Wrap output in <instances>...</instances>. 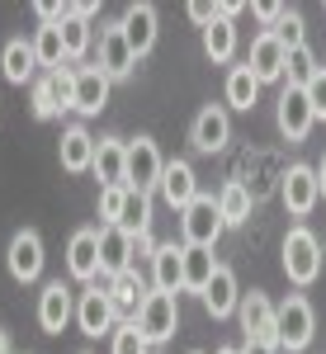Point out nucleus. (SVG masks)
<instances>
[{
    "label": "nucleus",
    "instance_id": "f257e3e1",
    "mask_svg": "<svg viewBox=\"0 0 326 354\" xmlns=\"http://www.w3.org/2000/svg\"><path fill=\"white\" fill-rule=\"evenodd\" d=\"M312 335H317V312L302 293H293V298H284L274 307V350L298 354L312 345Z\"/></svg>",
    "mask_w": 326,
    "mask_h": 354
},
{
    "label": "nucleus",
    "instance_id": "f03ea898",
    "mask_svg": "<svg viewBox=\"0 0 326 354\" xmlns=\"http://www.w3.org/2000/svg\"><path fill=\"white\" fill-rule=\"evenodd\" d=\"M279 260H284V274H289L298 288H307V283H317V274H322V241H317L307 227H289Z\"/></svg>",
    "mask_w": 326,
    "mask_h": 354
},
{
    "label": "nucleus",
    "instance_id": "7ed1b4c3",
    "mask_svg": "<svg viewBox=\"0 0 326 354\" xmlns=\"http://www.w3.org/2000/svg\"><path fill=\"white\" fill-rule=\"evenodd\" d=\"M137 330L147 335V345H165L180 330V298L175 293H147V302L137 307Z\"/></svg>",
    "mask_w": 326,
    "mask_h": 354
},
{
    "label": "nucleus",
    "instance_id": "20e7f679",
    "mask_svg": "<svg viewBox=\"0 0 326 354\" xmlns=\"http://www.w3.org/2000/svg\"><path fill=\"white\" fill-rule=\"evenodd\" d=\"M222 213H217V198L213 194H199L190 208H180V236H185V245H208L213 250L217 236H222Z\"/></svg>",
    "mask_w": 326,
    "mask_h": 354
},
{
    "label": "nucleus",
    "instance_id": "39448f33",
    "mask_svg": "<svg viewBox=\"0 0 326 354\" xmlns=\"http://www.w3.org/2000/svg\"><path fill=\"white\" fill-rule=\"evenodd\" d=\"M161 147L152 142V137H133L128 142V189L137 194H152V189H161Z\"/></svg>",
    "mask_w": 326,
    "mask_h": 354
},
{
    "label": "nucleus",
    "instance_id": "423d86ee",
    "mask_svg": "<svg viewBox=\"0 0 326 354\" xmlns=\"http://www.w3.org/2000/svg\"><path fill=\"white\" fill-rule=\"evenodd\" d=\"M5 270H10V279H19V283H33V279L43 274V236H38L33 227H24V232L10 236Z\"/></svg>",
    "mask_w": 326,
    "mask_h": 354
},
{
    "label": "nucleus",
    "instance_id": "0eeeda50",
    "mask_svg": "<svg viewBox=\"0 0 326 354\" xmlns=\"http://www.w3.org/2000/svg\"><path fill=\"white\" fill-rule=\"evenodd\" d=\"M190 142H194V151H203V156H217V151L232 142V118H227V109H222V104H203V109L194 113Z\"/></svg>",
    "mask_w": 326,
    "mask_h": 354
},
{
    "label": "nucleus",
    "instance_id": "6e6552de",
    "mask_svg": "<svg viewBox=\"0 0 326 354\" xmlns=\"http://www.w3.org/2000/svg\"><path fill=\"white\" fill-rule=\"evenodd\" d=\"M274 123H279V133L284 142H302V137L312 133V104H307V90L298 85H284V95H279V109H274Z\"/></svg>",
    "mask_w": 326,
    "mask_h": 354
},
{
    "label": "nucleus",
    "instance_id": "1a4fd4ad",
    "mask_svg": "<svg viewBox=\"0 0 326 354\" xmlns=\"http://www.w3.org/2000/svg\"><path fill=\"white\" fill-rule=\"evenodd\" d=\"M246 66H251V76L260 85H270V81H284V66H289V48L279 43V33H260L255 43H251V57H246Z\"/></svg>",
    "mask_w": 326,
    "mask_h": 354
},
{
    "label": "nucleus",
    "instance_id": "9d476101",
    "mask_svg": "<svg viewBox=\"0 0 326 354\" xmlns=\"http://www.w3.org/2000/svg\"><path fill=\"white\" fill-rule=\"evenodd\" d=\"M279 194H284V208H289L293 218H307V213L317 208V198H322V189H317V170H312V165H289Z\"/></svg>",
    "mask_w": 326,
    "mask_h": 354
},
{
    "label": "nucleus",
    "instance_id": "9b49d317",
    "mask_svg": "<svg viewBox=\"0 0 326 354\" xmlns=\"http://www.w3.org/2000/svg\"><path fill=\"white\" fill-rule=\"evenodd\" d=\"M66 270H71V279L85 283V288L100 279V227H81V232L71 236V245H66Z\"/></svg>",
    "mask_w": 326,
    "mask_h": 354
},
{
    "label": "nucleus",
    "instance_id": "f8f14e48",
    "mask_svg": "<svg viewBox=\"0 0 326 354\" xmlns=\"http://www.w3.org/2000/svg\"><path fill=\"white\" fill-rule=\"evenodd\" d=\"M95 66L105 71L109 81H128V76H133L137 57H133V48H128V38H123L118 24L100 28V62H95Z\"/></svg>",
    "mask_w": 326,
    "mask_h": 354
},
{
    "label": "nucleus",
    "instance_id": "ddd939ff",
    "mask_svg": "<svg viewBox=\"0 0 326 354\" xmlns=\"http://www.w3.org/2000/svg\"><path fill=\"white\" fill-rule=\"evenodd\" d=\"M114 317H118V307L109 302V293L100 283H90L81 293V302H76V326H81L85 335H109V330H114Z\"/></svg>",
    "mask_w": 326,
    "mask_h": 354
},
{
    "label": "nucleus",
    "instance_id": "4468645a",
    "mask_svg": "<svg viewBox=\"0 0 326 354\" xmlns=\"http://www.w3.org/2000/svg\"><path fill=\"white\" fill-rule=\"evenodd\" d=\"M237 317H242L246 340H260V345H274V302L265 298L260 288H251V293H242V307H237Z\"/></svg>",
    "mask_w": 326,
    "mask_h": 354
},
{
    "label": "nucleus",
    "instance_id": "2eb2a0df",
    "mask_svg": "<svg viewBox=\"0 0 326 354\" xmlns=\"http://www.w3.org/2000/svg\"><path fill=\"white\" fill-rule=\"evenodd\" d=\"M71 317H76V298H71V288L57 279V283H48V288L38 293V326L48 330V335H62Z\"/></svg>",
    "mask_w": 326,
    "mask_h": 354
},
{
    "label": "nucleus",
    "instance_id": "dca6fc26",
    "mask_svg": "<svg viewBox=\"0 0 326 354\" xmlns=\"http://www.w3.org/2000/svg\"><path fill=\"white\" fill-rule=\"evenodd\" d=\"M109 76L100 66H76V100H71V109L81 113V118H95V113L109 109Z\"/></svg>",
    "mask_w": 326,
    "mask_h": 354
},
{
    "label": "nucleus",
    "instance_id": "f3484780",
    "mask_svg": "<svg viewBox=\"0 0 326 354\" xmlns=\"http://www.w3.org/2000/svg\"><path fill=\"white\" fill-rule=\"evenodd\" d=\"M185 288V245H156L152 255V293H175Z\"/></svg>",
    "mask_w": 326,
    "mask_h": 354
},
{
    "label": "nucleus",
    "instance_id": "a211bd4d",
    "mask_svg": "<svg viewBox=\"0 0 326 354\" xmlns=\"http://www.w3.org/2000/svg\"><path fill=\"white\" fill-rule=\"evenodd\" d=\"M95 175H100V189L128 185V142L100 137V142H95Z\"/></svg>",
    "mask_w": 326,
    "mask_h": 354
},
{
    "label": "nucleus",
    "instance_id": "6ab92c4d",
    "mask_svg": "<svg viewBox=\"0 0 326 354\" xmlns=\"http://www.w3.org/2000/svg\"><path fill=\"white\" fill-rule=\"evenodd\" d=\"M118 28H123L133 57H147L156 48V10H152V5H128L123 19H118Z\"/></svg>",
    "mask_w": 326,
    "mask_h": 354
},
{
    "label": "nucleus",
    "instance_id": "aec40b11",
    "mask_svg": "<svg viewBox=\"0 0 326 354\" xmlns=\"http://www.w3.org/2000/svg\"><path fill=\"white\" fill-rule=\"evenodd\" d=\"M133 270V236L123 227H100V274L118 279Z\"/></svg>",
    "mask_w": 326,
    "mask_h": 354
},
{
    "label": "nucleus",
    "instance_id": "412c9836",
    "mask_svg": "<svg viewBox=\"0 0 326 354\" xmlns=\"http://www.w3.org/2000/svg\"><path fill=\"white\" fill-rule=\"evenodd\" d=\"M161 198L170 203V208H190L194 198H199V180H194V165L190 161H165L161 170Z\"/></svg>",
    "mask_w": 326,
    "mask_h": 354
},
{
    "label": "nucleus",
    "instance_id": "4be33fe9",
    "mask_svg": "<svg viewBox=\"0 0 326 354\" xmlns=\"http://www.w3.org/2000/svg\"><path fill=\"white\" fill-rule=\"evenodd\" d=\"M199 298H203V312H208V317H232V312L242 307V288H237V274L227 270V265H217V274L208 279V288H203Z\"/></svg>",
    "mask_w": 326,
    "mask_h": 354
},
{
    "label": "nucleus",
    "instance_id": "5701e85b",
    "mask_svg": "<svg viewBox=\"0 0 326 354\" xmlns=\"http://www.w3.org/2000/svg\"><path fill=\"white\" fill-rule=\"evenodd\" d=\"M57 151H62V170H66V175H85V170H95V137L85 133L81 123L62 133V147H57Z\"/></svg>",
    "mask_w": 326,
    "mask_h": 354
},
{
    "label": "nucleus",
    "instance_id": "b1692460",
    "mask_svg": "<svg viewBox=\"0 0 326 354\" xmlns=\"http://www.w3.org/2000/svg\"><path fill=\"white\" fill-rule=\"evenodd\" d=\"M0 71H5V81H10V85L33 81V71H38L33 43H24V38H10V43H5V53H0Z\"/></svg>",
    "mask_w": 326,
    "mask_h": 354
},
{
    "label": "nucleus",
    "instance_id": "393cba45",
    "mask_svg": "<svg viewBox=\"0 0 326 354\" xmlns=\"http://www.w3.org/2000/svg\"><path fill=\"white\" fill-rule=\"evenodd\" d=\"M255 100H260V81H255V76H251V66H232V71H227V104H232V109H242V113H251L255 109Z\"/></svg>",
    "mask_w": 326,
    "mask_h": 354
},
{
    "label": "nucleus",
    "instance_id": "a878e982",
    "mask_svg": "<svg viewBox=\"0 0 326 354\" xmlns=\"http://www.w3.org/2000/svg\"><path fill=\"white\" fill-rule=\"evenodd\" d=\"M109 302L118 307V312H137L142 302H147V283H142V274L128 270V274H118V279H109Z\"/></svg>",
    "mask_w": 326,
    "mask_h": 354
},
{
    "label": "nucleus",
    "instance_id": "bb28decb",
    "mask_svg": "<svg viewBox=\"0 0 326 354\" xmlns=\"http://www.w3.org/2000/svg\"><path fill=\"white\" fill-rule=\"evenodd\" d=\"M217 213H222L227 227L251 222V189H246L242 180H232V185H222V189H217Z\"/></svg>",
    "mask_w": 326,
    "mask_h": 354
},
{
    "label": "nucleus",
    "instance_id": "cd10ccee",
    "mask_svg": "<svg viewBox=\"0 0 326 354\" xmlns=\"http://www.w3.org/2000/svg\"><path fill=\"white\" fill-rule=\"evenodd\" d=\"M213 274H217L213 250H208V245H185V288H194V293H203Z\"/></svg>",
    "mask_w": 326,
    "mask_h": 354
},
{
    "label": "nucleus",
    "instance_id": "c85d7f7f",
    "mask_svg": "<svg viewBox=\"0 0 326 354\" xmlns=\"http://www.w3.org/2000/svg\"><path fill=\"white\" fill-rule=\"evenodd\" d=\"M203 53H208V62H232V53H237V28H232V19L217 15L213 24L203 28Z\"/></svg>",
    "mask_w": 326,
    "mask_h": 354
},
{
    "label": "nucleus",
    "instance_id": "c756f323",
    "mask_svg": "<svg viewBox=\"0 0 326 354\" xmlns=\"http://www.w3.org/2000/svg\"><path fill=\"white\" fill-rule=\"evenodd\" d=\"M33 57H38V66H48V71H57L62 62H66V48H62V24H43L33 38Z\"/></svg>",
    "mask_w": 326,
    "mask_h": 354
},
{
    "label": "nucleus",
    "instance_id": "7c9ffc66",
    "mask_svg": "<svg viewBox=\"0 0 326 354\" xmlns=\"http://www.w3.org/2000/svg\"><path fill=\"white\" fill-rule=\"evenodd\" d=\"M90 43H95V33H90V19L71 15V5H66V19H62V48H66V62L85 57V53H90Z\"/></svg>",
    "mask_w": 326,
    "mask_h": 354
},
{
    "label": "nucleus",
    "instance_id": "2f4dec72",
    "mask_svg": "<svg viewBox=\"0 0 326 354\" xmlns=\"http://www.w3.org/2000/svg\"><path fill=\"white\" fill-rule=\"evenodd\" d=\"M114 227H123L128 236H137V232H152V194L128 189V198H123V218L114 222Z\"/></svg>",
    "mask_w": 326,
    "mask_h": 354
},
{
    "label": "nucleus",
    "instance_id": "473e14b6",
    "mask_svg": "<svg viewBox=\"0 0 326 354\" xmlns=\"http://www.w3.org/2000/svg\"><path fill=\"white\" fill-rule=\"evenodd\" d=\"M317 71H322V66H317V57H312V48H307V43L289 53V66H284V76H289V85H298V90H302V85L312 81Z\"/></svg>",
    "mask_w": 326,
    "mask_h": 354
},
{
    "label": "nucleus",
    "instance_id": "72a5a7b5",
    "mask_svg": "<svg viewBox=\"0 0 326 354\" xmlns=\"http://www.w3.org/2000/svg\"><path fill=\"white\" fill-rule=\"evenodd\" d=\"M62 109H66V104H62V95H57L53 76H43V81H33V113H38V118H57Z\"/></svg>",
    "mask_w": 326,
    "mask_h": 354
},
{
    "label": "nucleus",
    "instance_id": "f704fd0d",
    "mask_svg": "<svg viewBox=\"0 0 326 354\" xmlns=\"http://www.w3.org/2000/svg\"><path fill=\"white\" fill-rule=\"evenodd\" d=\"M109 354H152V345H147V335L137 330V322H128V326L114 330V350Z\"/></svg>",
    "mask_w": 326,
    "mask_h": 354
},
{
    "label": "nucleus",
    "instance_id": "c9c22d12",
    "mask_svg": "<svg viewBox=\"0 0 326 354\" xmlns=\"http://www.w3.org/2000/svg\"><path fill=\"white\" fill-rule=\"evenodd\" d=\"M270 33H279V43H284L289 53L307 43V28H302V15H298V10H289V15L279 19V28H270Z\"/></svg>",
    "mask_w": 326,
    "mask_h": 354
},
{
    "label": "nucleus",
    "instance_id": "e433bc0d",
    "mask_svg": "<svg viewBox=\"0 0 326 354\" xmlns=\"http://www.w3.org/2000/svg\"><path fill=\"white\" fill-rule=\"evenodd\" d=\"M123 198H128V185H114V189H100V218L114 227L123 218Z\"/></svg>",
    "mask_w": 326,
    "mask_h": 354
},
{
    "label": "nucleus",
    "instance_id": "4c0bfd02",
    "mask_svg": "<svg viewBox=\"0 0 326 354\" xmlns=\"http://www.w3.org/2000/svg\"><path fill=\"white\" fill-rule=\"evenodd\" d=\"M307 90V104H312V118H326V66L312 76V81L302 85Z\"/></svg>",
    "mask_w": 326,
    "mask_h": 354
},
{
    "label": "nucleus",
    "instance_id": "58836bf2",
    "mask_svg": "<svg viewBox=\"0 0 326 354\" xmlns=\"http://www.w3.org/2000/svg\"><path fill=\"white\" fill-rule=\"evenodd\" d=\"M289 15V5H274V0H265V5H255V19L260 24H270V28H279V19Z\"/></svg>",
    "mask_w": 326,
    "mask_h": 354
},
{
    "label": "nucleus",
    "instance_id": "ea45409f",
    "mask_svg": "<svg viewBox=\"0 0 326 354\" xmlns=\"http://www.w3.org/2000/svg\"><path fill=\"white\" fill-rule=\"evenodd\" d=\"M190 19H194V24H203V28H208V24L217 19V5H203V0H194V5H190Z\"/></svg>",
    "mask_w": 326,
    "mask_h": 354
},
{
    "label": "nucleus",
    "instance_id": "a19ab883",
    "mask_svg": "<svg viewBox=\"0 0 326 354\" xmlns=\"http://www.w3.org/2000/svg\"><path fill=\"white\" fill-rule=\"evenodd\" d=\"M242 354H279V350H274V345H260V340H246Z\"/></svg>",
    "mask_w": 326,
    "mask_h": 354
},
{
    "label": "nucleus",
    "instance_id": "79ce46f5",
    "mask_svg": "<svg viewBox=\"0 0 326 354\" xmlns=\"http://www.w3.org/2000/svg\"><path fill=\"white\" fill-rule=\"evenodd\" d=\"M312 170H317V189H322V198H326V156L312 165Z\"/></svg>",
    "mask_w": 326,
    "mask_h": 354
},
{
    "label": "nucleus",
    "instance_id": "37998d69",
    "mask_svg": "<svg viewBox=\"0 0 326 354\" xmlns=\"http://www.w3.org/2000/svg\"><path fill=\"white\" fill-rule=\"evenodd\" d=\"M0 354H10V340H5V330H0Z\"/></svg>",
    "mask_w": 326,
    "mask_h": 354
},
{
    "label": "nucleus",
    "instance_id": "c03bdc74",
    "mask_svg": "<svg viewBox=\"0 0 326 354\" xmlns=\"http://www.w3.org/2000/svg\"><path fill=\"white\" fill-rule=\"evenodd\" d=\"M217 354H242V350H217Z\"/></svg>",
    "mask_w": 326,
    "mask_h": 354
},
{
    "label": "nucleus",
    "instance_id": "a18cd8bd",
    "mask_svg": "<svg viewBox=\"0 0 326 354\" xmlns=\"http://www.w3.org/2000/svg\"><path fill=\"white\" fill-rule=\"evenodd\" d=\"M194 354H203V350H194Z\"/></svg>",
    "mask_w": 326,
    "mask_h": 354
}]
</instances>
